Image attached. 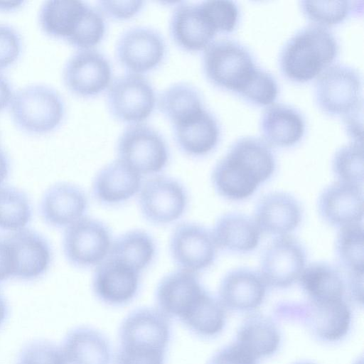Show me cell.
Instances as JSON below:
<instances>
[{"mask_svg": "<svg viewBox=\"0 0 364 364\" xmlns=\"http://www.w3.org/2000/svg\"><path fill=\"white\" fill-rule=\"evenodd\" d=\"M203 69L213 85L237 93L254 105H270L278 95L275 78L258 67L250 51L235 41L210 43L203 52Z\"/></svg>", "mask_w": 364, "mask_h": 364, "instance_id": "obj_1", "label": "cell"}, {"mask_svg": "<svg viewBox=\"0 0 364 364\" xmlns=\"http://www.w3.org/2000/svg\"><path fill=\"white\" fill-rule=\"evenodd\" d=\"M275 167L274 155L267 142L257 137H242L215 165L212 183L220 196L241 200L269 179Z\"/></svg>", "mask_w": 364, "mask_h": 364, "instance_id": "obj_2", "label": "cell"}, {"mask_svg": "<svg viewBox=\"0 0 364 364\" xmlns=\"http://www.w3.org/2000/svg\"><path fill=\"white\" fill-rule=\"evenodd\" d=\"M38 21L46 34L64 39L79 50L100 43L106 29L101 12L82 1H46L40 9Z\"/></svg>", "mask_w": 364, "mask_h": 364, "instance_id": "obj_3", "label": "cell"}, {"mask_svg": "<svg viewBox=\"0 0 364 364\" xmlns=\"http://www.w3.org/2000/svg\"><path fill=\"white\" fill-rule=\"evenodd\" d=\"M338 50V41L327 28L309 25L284 46L279 55L280 68L291 81L308 82L330 66Z\"/></svg>", "mask_w": 364, "mask_h": 364, "instance_id": "obj_4", "label": "cell"}, {"mask_svg": "<svg viewBox=\"0 0 364 364\" xmlns=\"http://www.w3.org/2000/svg\"><path fill=\"white\" fill-rule=\"evenodd\" d=\"M171 338L168 318L156 309L138 308L127 314L119 326L116 353L134 359L165 360Z\"/></svg>", "mask_w": 364, "mask_h": 364, "instance_id": "obj_5", "label": "cell"}, {"mask_svg": "<svg viewBox=\"0 0 364 364\" xmlns=\"http://www.w3.org/2000/svg\"><path fill=\"white\" fill-rule=\"evenodd\" d=\"M11 114L16 124L31 134H45L57 128L65 115V103L59 92L44 84H32L18 89L11 102Z\"/></svg>", "mask_w": 364, "mask_h": 364, "instance_id": "obj_6", "label": "cell"}, {"mask_svg": "<svg viewBox=\"0 0 364 364\" xmlns=\"http://www.w3.org/2000/svg\"><path fill=\"white\" fill-rule=\"evenodd\" d=\"M118 159L140 175L163 171L169 159L164 136L144 123L131 124L119 135L117 143Z\"/></svg>", "mask_w": 364, "mask_h": 364, "instance_id": "obj_7", "label": "cell"}, {"mask_svg": "<svg viewBox=\"0 0 364 364\" xmlns=\"http://www.w3.org/2000/svg\"><path fill=\"white\" fill-rule=\"evenodd\" d=\"M362 85L360 75L352 67L331 65L316 82V103L328 114L344 117L363 107Z\"/></svg>", "mask_w": 364, "mask_h": 364, "instance_id": "obj_8", "label": "cell"}, {"mask_svg": "<svg viewBox=\"0 0 364 364\" xmlns=\"http://www.w3.org/2000/svg\"><path fill=\"white\" fill-rule=\"evenodd\" d=\"M106 101L115 119L135 124L150 117L155 108L156 96L154 87L144 76L128 73L112 81Z\"/></svg>", "mask_w": 364, "mask_h": 364, "instance_id": "obj_9", "label": "cell"}, {"mask_svg": "<svg viewBox=\"0 0 364 364\" xmlns=\"http://www.w3.org/2000/svg\"><path fill=\"white\" fill-rule=\"evenodd\" d=\"M109 228L102 221L83 217L66 228L63 237V251L74 267L97 266L108 256L112 245Z\"/></svg>", "mask_w": 364, "mask_h": 364, "instance_id": "obj_10", "label": "cell"}, {"mask_svg": "<svg viewBox=\"0 0 364 364\" xmlns=\"http://www.w3.org/2000/svg\"><path fill=\"white\" fill-rule=\"evenodd\" d=\"M188 203L184 186L177 180L157 176L141 186L139 206L149 223L164 225L172 223L184 214Z\"/></svg>", "mask_w": 364, "mask_h": 364, "instance_id": "obj_11", "label": "cell"}, {"mask_svg": "<svg viewBox=\"0 0 364 364\" xmlns=\"http://www.w3.org/2000/svg\"><path fill=\"white\" fill-rule=\"evenodd\" d=\"M166 54L165 40L157 30L144 26L131 27L116 45L119 63L129 73L141 75L157 68Z\"/></svg>", "mask_w": 364, "mask_h": 364, "instance_id": "obj_12", "label": "cell"}, {"mask_svg": "<svg viewBox=\"0 0 364 364\" xmlns=\"http://www.w3.org/2000/svg\"><path fill=\"white\" fill-rule=\"evenodd\" d=\"M112 68L108 58L100 51L80 49L65 62L63 80L73 94L83 97L96 96L112 82Z\"/></svg>", "mask_w": 364, "mask_h": 364, "instance_id": "obj_13", "label": "cell"}, {"mask_svg": "<svg viewBox=\"0 0 364 364\" xmlns=\"http://www.w3.org/2000/svg\"><path fill=\"white\" fill-rule=\"evenodd\" d=\"M169 250L172 259L181 269L196 273L213 264L217 246L212 232L206 228L186 222L173 230Z\"/></svg>", "mask_w": 364, "mask_h": 364, "instance_id": "obj_14", "label": "cell"}, {"mask_svg": "<svg viewBox=\"0 0 364 364\" xmlns=\"http://www.w3.org/2000/svg\"><path fill=\"white\" fill-rule=\"evenodd\" d=\"M305 262L306 252L299 241L287 235L278 236L264 252L260 275L266 284L285 288L299 279Z\"/></svg>", "mask_w": 364, "mask_h": 364, "instance_id": "obj_15", "label": "cell"}, {"mask_svg": "<svg viewBox=\"0 0 364 364\" xmlns=\"http://www.w3.org/2000/svg\"><path fill=\"white\" fill-rule=\"evenodd\" d=\"M196 273L178 269L164 276L158 283L155 301L167 318L181 321L205 292Z\"/></svg>", "mask_w": 364, "mask_h": 364, "instance_id": "obj_16", "label": "cell"}, {"mask_svg": "<svg viewBox=\"0 0 364 364\" xmlns=\"http://www.w3.org/2000/svg\"><path fill=\"white\" fill-rule=\"evenodd\" d=\"M139 272L110 257L97 266L92 280L95 296L103 304L112 306L132 301L139 291Z\"/></svg>", "mask_w": 364, "mask_h": 364, "instance_id": "obj_17", "label": "cell"}, {"mask_svg": "<svg viewBox=\"0 0 364 364\" xmlns=\"http://www.w3.org/2000/svg\"><path fill=\"white\" fill-rule=\"evenodd\" d=\"M14 258V279L34 281L43 277L53 261L48 240L38 232L25 228L8 233Z\"/></svg>", "mask_w": 364, "mask_h": 364, "instance_id": "obj_18", "label": "cell"}, {"mask_svg": "<svg viewBox=\"0 0 364 364\" xmlns=\"http://www.w3.org/2000/svg\"><path fill=\"white\" fill-rule=\"evenodd\" d=\"M87 208V197L81 188L70 183L59 182L43 194L39 213L48 226L66 228L85 217Z\"/></svg>", "mask_w": 364, "mask_h": 364, "instance_id": "obj_19", "label": "cell"}, {"mask_svg": "<svg viewBox=\"0 0 364 364\" xmlns=\"http://www.w3.org/2000/svg\"><path fill=\"white\" fill-rule=\"evenodd\" d=\"M172 40L181 49L199 51L212 43L216 31L207 18L200 3L179 4L169 21Z\"/></svg>", "mask_w": 364, "mask_h": 364, "instance_id": "obj_20", "label": "cell"}, {"mask_svg": "<svg viewBox=\"0 0 364 364\" xmlns=\"http://www.w3.org/2000/svg\"><path fill=\"white\" fill-rule=\"evenodd\" d=\"M318 210L321 217L331 225L362 223L363 186L340 181L328 186L318 198Z\"/></svg>", "mask_w": 364, "mask_h": 364, "instance_id": "obj_21", "label": "cell"}, {"mask_svg": "<svg viewBox=\"0 0 364 364\" xmlns=\"http://www.w3.org/2000/svg\"><path fill=\"white\" fill-rule=\"evenodd\" d=\"M172 126L176 144L186 155L205 156L211 152L219 141V124L205 107Z\"/></svg>", "mask_w": 364, "mask_h": 364, "instance_id": "obj_22", "label": "cell"}, {"mask_svg": "<svg viewBox=\"0 0 364 364\" xmlns=\"http://www.w3.org/2000/svg\"><path fill=\"white\" fill-rule=\"evenodd\" d=\"M302 218L299 201L285 192H272L258 202L255 222L260 232L282 236L293 231Z\"/></svg>", "mask_w": 364, "mask_h": 364, "instance_id": "obj_23", "label": "cell"}, {"mask_svg": "<svg viewBox=\"0 0 364 364\" xmlns=\"http://www.w3.org/2000/svg\"><path fill=\"white\" fill-rule=\"evenodd\" d=\"M141 187V175L117 159L97 173L92 184V193L100 203L115 205L132 198Z\"/></svg>", "mask_w": 364, "mask_h": 364, "instance_id": "obj_24", "label": "cell"}, {"mask_svg": "<svg viewBox=\"0 0 364 364\" xmlns=\"http://www.w3.org/2000/svg\"><path fill=\"white\" fill-rule=\"evenodd\" d=\"M301 310L308 327L323 341H338L349 330L351 312L343 299L309 300Z\"/></svg>", "mask_w": 364, "mask_h": 364, "instance_id": "obj_25", "label": "cell"}, {"mask_svg": "<svg viewBox=\"0 0 364 364\" xmlns=\"http://www.w3.org/2000/svg\"><path fill=\"white\" fill-rule=\"evenodd\" d=\"M266 287L260 274L247 268L234 269L224 277L220 284V301L228 309L252 310L263 301Z\"/></svg>", "mask_w": 364, "mask_h": 364, "instance_id": "obj_26", "label": "cell"}, {"mask_svg": "<svg viewBox=\"0 0 364 364\" xmlns=\"http://www.w3.org/2000/svg\"><path fill=\"white\" fill-rule=\"evenodd\" d=\"M61 349L68 364H111L112 347L100 331L85 326H77L65 336Z\"/></svg>", "mask_w": 364, "mask_h": 364, "instance_id": "obj_27", "label": "cell"}, {"mask_svg": "<svg viewBox=\"0 0 364 364\" xmlns=\"http://www.w3.org/2000/svg\"><path fill=\"white\" fill-rule=\"evenodd\" d=\"M260 127L267 143L288 147L303 137L305 120L296 109L284 104H275L263 113Z\"/></svg>", "mask_w": 364, "mask_h": 364, "instance_id": "obj_28", "label": "cell"}, {"mask_svg": "<svg viewBox=\"0 0 364 364\" xmlns=\"http://www.w3.org/2000/svg\"><path fill=\"white\" fill-rule=\"evenodd\" d=\"M217 247L247 252L255 249L261 232L255 220L240 213H227L215 223L212 232Z\"/></svg>", "mask_w": 364, "mask_h": 364, "instance_id": "obj_29", "label": "cell"}, {"mask_svg": "<svg viewBox=\"0 0 364 364\" xmlns=\"http://www.w3.org/2000/svg\"><path fill=\"white\" fill-rule=\"evenodd\" d=\"M236 343L257 359L276 352L280 334L272 320L257 314L250 316L242 323Z\"/></svg>", "mask_w": 364, "mask_h": 364, "instance_id": "obj_30", "label": "cell"}, {"mask_svg": "<svg viewBox=\"0 0 364 364\" xmlns=\"http://www.w3.org/2000/svg\"><path fill=\"white\" fill-rule=\"evenodd\" d=\"M156 255L153 237L142 230L126 232L112 242L107 257L122 262L138 272L146 269Z\"/></svg>", "mask_w": 364, "mask_h": 364, "instance_id": "obj_31", "label": "cell"}, {"mask_svg": "<svg viewBox=\"0 0 364 364\" xmlns=\"http://www.w3.org/2000/svg\"><path fill=\"white\" fill-rule=\"evenodd\" d=\"M298 279L309 300L343 299L344 280L341 272L328 264H310L304 268Z\"/></svg>", "mask_w": 364, "mask_h": 364, "instance_id": "obj_32", "label": "cell"}, {"mask_svg": "<svg viewBox=\"0 0 364 364\" xmlns=\"http://www.w3.org/2000/svg\"><path fill=\"white\" fill-rule=\"evenodd\" d=\"M157 103L160 112L171 124L205 107L200 92L187 82H176L167 87L159 94Z\"/></svg>", "mask_w": 364, "mask_h": 364, "instance_id": "obj_33", "label": "cell"}, {"mask_svg": "<svg viewBox=\"0 0 364 364\" xmlns=\"http://www.w3.org/2000/svg\"><path fill=\"white\" fill-rule=\"evenodd\" d=\"M226 321L225 307L205 291L192 311L180 322L193 333L205 338L218 335Z\"/></svg>", "mask_w": 364, "mask_h": 364, "instance_id": "obj_34", "label": "cell"}, {"mask_svg": "<svg viewBox=\"0 0 364 364\" xmlns=\"http://www.w3.org/2000/svg\"><path fill=\"white\" fill-rule=\"evenodd\" d=\"M33 213L31 201L24 191L11 186L0 187V231L11 233L27 228Z\"/></svg>", "mask_w": 364, "mask_h": 364, "instance_id": "obj_35", "label": "cell"}, {"mask_svg": "<svg viewBox=\"0 0 364 364\" xmlns=\"http://www.w3.org/2000/svg\"><path fill=\"white\" fill-rule=\"evenodd\" d=\"M362 223L341 227L336 240V252L349 273L363 274L364 245Z\"/></svg>", "mask_w": 364, "mask_h": 364, "instance_id": "obj_36", "label": "cell"}, {"mask_svg": "<svg viewBox=\"0 0 364 364\" xmlns=\"http://www.w3.org/2000/svg\"><path fill=\"white\" fill-rule=\"evenodd\" d=\"M332 168L340 181L363 186L364 167L362 141H353L340 148L333 158Z\"/></svg>", "mask_w": 364, "mask_h": 364, "instance_id": "obj_37", "label": "cell"}, {"mask_svg": "<svg viewBox=\"0 0 364 364\" xmlns=\"http://www.w3.org/2000/svg\"><path fill=\"white\" fill-rule=\"evenodd\" d=\"M301 8L310 20L319 26H332L343 21L358 6L350 1H302Z\"/></svg>", "mask_w": 364, "mask_h": 364, "instance_id": "obj_38", "label": "cell"}, {"mask_svg": "<svg viewBox=\"0 0 364 364\" xmlns=\"http://www.w3.org/2000/svg\"><path fill=\"white\" fill-rule=\"evenodd\" d=\"M16 364H68L61 349L46 340H35L25 345L18 355Z\"/></svg>", "mask_w": 364, "mask_h": 364, "instance_id": "obj_39", "label": "cell"}, {"mask_svg": "<svg viewBox=\"0 0 364 364\" xmlns=\"http://www.w3.org/2000/svg\"><path fill=\"white\" fill-rule=\"evenodd\" d=\"M200 3L216 32L228 33L235 29L239 19V9L235 2L210 0Z\"/></svg>", "mask_w": 364, "mask_h": 364, "instance_id": "obj_40", "label": "cell"}, {"mask_svg": "<svg viewBox=\"0 0 364 364\" xmlns=\"http://www.w3.org/2000/svg\"><path fill=\"white\" fill-rule=\"evenodd\" d=\"M21 50L22 39L18 31L8 23H0V69L15 63Z\"/></svg>", "mask_w": 364, "mask_h": 364, "instance_id": "obj_41", "label": "cell"}, {"mask_svg": "<svg viewBox=\"0 0 364 364\" xmlns=\"http://www.w3.org/2000/svg\"><path fill=\"white\" fill-rule=\"evenodd\" d=\"M144 6L143 1H99L101 14L117 20H125L134 16Z\"/></svg>", "mask_w": 364, "mask_h": 364, "instance_id": "obj_42", "label": "cell"}, {"mask_svg": "<svg viewBox=\"0 0 364 364\" xmlns=\"http://www.w3.org/2000/svg\"><path fill=\"white\" fill-rule=\"evenodd\" d=\"M208 364H256V358L235 343L217 351Z\"/></svg>", "mask_w": 364, "mask_h": 364, "instance_id": "obj_43", "label": "cell"}, {"mask_svg": "<svg viewBox=\"0 0 364 364\" xmlns=\"http://www.w3.org/2000/svg\"><path fill=\"white\" fill-rule=\"evenodd\" d=\"M14 258L8 234L0 235V284L13 278Z\"/></svg>", "mask_w": 364, "mask_h": 364, "instance_id": "obj_44", "label": "cell"}, {"mask_svg": "<svg viewBox=\"0 0 364 364\" xmlns=\"http://www.w3.org/2000/svg\"><path fill=\"white\" fill-rule=\"evenodd\" d=\"M363 107L343 117L345 125L353 141H362Z\"/></svg>", "mask_w": 364, "mask_h": 364, "instance_id": "obj_45", "label": "cell"}, {"mask_svg": "<svg viewBox=\"0 0 364 364\" xmlns=\"http://www.w3.org/2000/svg\"><path fill=\"white\" fill-rule=\"evenodd\" d=\"M349 289L352 297L358 302L363 303V274L349 273Z\"/></svg>", "mask_w": 364, "mask_h": 364, "instance_id": "obj_46", "label": "cell"}, {"mask_svg": "<svg viewBox=\"0 0 364 364\" xmlns=\"http://www.w3.org/2000/svg\"><path fill=\"white\" fill-rule=\"evenodd\" d=\"M13 95L14 92L10 81L0 72V111L11 103Z\"/></svg>", "mask_w": 364, "mask_h": 364, "instance_id": "obj_47", "label": "cell"}, {"mask_svg": "<svg viewBox=\"0 0 364 364\" xmlns=\"http://www.w3.org/2000/svg\"><path fill=\"white\" fill-rule=\"evenodd\" d=\"M11 170L10 160L4 151L0 146V187L4 185V183L9 176Z\"/></svg>", "mask_w": 364, "mask_h": 364, "instance_id": "obj_48", "label": "cell"}, {"mask_svg": "<svg viewBox=\"0 0 364 364\" xmlns=\"http://www.w3.org/2000/svg\"><path fill=\"white\" fill-rule=\"evenodd\" d=\"M9 313V306L5 296L0 291V328L4 325Z\"/></svg>", "mask_w": 364, "mask_h": 364, "instance_id": "obj_49", "label": "cell"}, {"mask_svg": "<svg viewBox=\"0 0 364 364\" xmlns=\"http://www.w3.org/2000/svg\"><path fill=\"white\" fill-rule=\"evenodd\" d=\"M23 1H0V11H9L22 6Z\"/></svg>", "mask_w": 364, "mask_h": 364, "instance_id": "obj_50", "label": "cell"}, {"mask_svg": "<svg viewBox=\"0 0 364 364\" xmlns=\"http://www.w3.org/2000/svg\"><path fill=\"white\" fill-rule=\"evenodd\" d=\"M296 364H312V363L303 362V363H296Z\"/></svg>", "mask_w": 364, "mask_h": 364, "instance_id": "obj_51", "label": "cell"}]
</instances>
